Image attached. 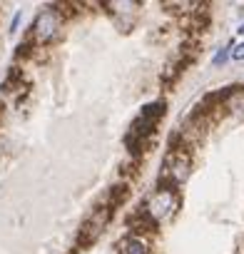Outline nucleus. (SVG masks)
<instances>
[{"mask_svg":"<svg viewBox=\"0 0 244 254\" xmlns=\"http://www.w3.org/2000/svg\"><path fill=\"white\" fill-rule=\"evenodd\" d=\"M177 209H180V194H177V190L170 187V185L160 187V190L147 199V204H145V214H147L155 224H162V222L172 219V217L177 214Z\"/></svg>","mask_w":244,"mask_h":254,"instance_id":"obj_1","label":"nucleus"},{"mask_svg":"<svg viewBox=\"0 0 244 254\" xmlns=\"http://www.w3.org/2000/svg\"><path fill=\"white\" fill-rule=\"evenodd\" d=\"M62 30V13L55 8H43L33 23V40L35 45H48L53 43Z\"/></svg>","mask_w":244,"mask_h":254,"instance_id":"obj_2","label":"nucleus"},{"mask_svg":"<svg viewBox=\"0 0 244 254\" xmlns=\"http://www.w3.org/2000/svg\"><path fill=\"white\" fill-rule=\"evenodd\" d=\"M189 172H192V157H189V152L182 150V147H172L165 155V177H167L170 187L177 190L182 182H187Z\"/></svg>","mask_w":244,"mask_h":254,"instance_id":"obj_3","label":"nucleus"},{"mask_svg":"<svg viewBox=\"0 0 244 254\" xmlns=\"http://www.w3.org/2000/svg\"><path fill=\"white\" fill-rule=\"evenodd\" d=\"M162 115H165V102H152V105L142 107L140 117H137V120L132 122V127H130V135L145 140L150 132H155V127H157V122H160Z\"/></svg>","mask_w":244,"mask_h":254,"instance_id":"obj_4","label":"nucleus"},{"mask_svg":"<svg viewBox=\"0 0 244 254\" xmlns=\"http://www.w3.org/2000/svg\"><path fill=\"white\" fill-rule=\"evenodd\" d=\"M110 207H100V209H95L92 214H90V219L82 224V232H80V242L82 244H92L102 232H105V227H107V219H110Z\"/></svg>","mask_w":244,"mask_h":254,"instance_id":"obj_5","label":"nucleus"},{"mask_svg":"<svg viewBox=\"0 0 244 254\" xmlns=\"http://www.w3.org/2000/svg\"><path fill=\"white\" fill-rule=\"evenodd\" d=\"M120 254H150V242L145 237L130 234L120 242Z\"/></svg>","mask_w":244,"mask_h":254,"instance_id":"obj_6","label":"nucleus"},{"mask_svg":"<svg viewBox=\"0 0 244 254\" xmlns=\"http://www.w3.org/2000/svg\"><path fill=\"white\" fill-rule=\"evenodd\" d=\"M224 107L234 117H244V90H229L224 95Z\"/></svg>","mask_w":244,"mask_h":254,"instance_id":"obj_7","label":"nucleus"},{"mask_svg":"<svg viewBox=\"0 0 244 254\" xmlns=\"http://www.w3.org/2000/svg\"><path fill=\"white\" fill-rule=\"evenodd\" d=\"M105 8H110L112 15H132L135 10H140V3H135V0L120 3V0H115V3H105Z\"/></svg>","mask_w":244,"mask_h":254,"instance_id":"obj_8","label":"nucleus"},{"mask_svg":"<svg viewBox=\"0 0 244 254\" xmlns=\"http://www.w3.org/2000/svg\"><path fill=\"white\" fill-rule=\"evenodd\" d=\"M229 58H232V48H229V45H227V48H219V50H217V55L212 58V65H217V67H219V65H224Z\"/></svg>","mask_w":244,"mask_h":254,"instance_id":"obj_9","label":"nucleus"},{"mask_svg":"<svg viewBox=\"0 0 244 254\" xmlns=\"http://www.w3.org/2000/svg\"><path fill=\"white\" fill-rule=\"evenodd\" d=\"M232 60H244V43H237L232 48Z\"/></svg>","mask_w":244,"mask_h":254,"instance_id":"obj_10","label":"nucleus"},{"mask_svg":"<svg viewBox=\"0 0 244 254\" xmlns=\"http://www.w3.org/2000/svg\"><path fill=\"white\" fill-rule=\"evenodd\" d=\"M20 18H23V10H18V13H15V18H13V23H10V33H15V30H18Z\"/></svg>","mask_w":244,"mask_h":254,"instance_id":"obj_11","label":"nucleus"},{"mask_svg":"<svg viewBox=\"0 0 244 254\" xmlns=\"http://www.w3.org/2000/svg\"><path fill=\"white\" fill-rule=\"evenodd\" d=\"M237 33H239V35H244V23L239 25V30H237Z\"/></svg>","mask_w":244,"mask_h":254,"instance_id":"obj_12","label":"nucleus"}]
</instances>
